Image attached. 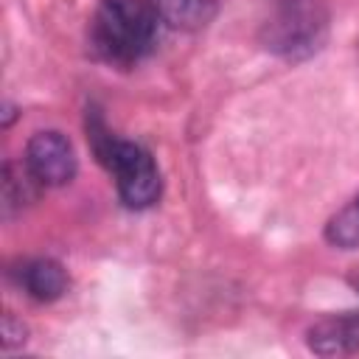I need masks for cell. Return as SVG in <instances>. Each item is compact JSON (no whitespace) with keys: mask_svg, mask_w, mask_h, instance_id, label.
<instances>
[{"mask_svg":"<svg viewBox=\"0 0 359 359\" xmlns=\"http://www.w3.org/2000/svg\"><path fill=\"white\" fill-rule=\"evenodd\" d=\"M87 132H90V143H93L98 163L115 177L121 202L135 210L154 205L160 199L163 180H160V171L151 154L132 140H121L109 135V129L104 126L98 115L87 118Z\"/></svg>","mask_w":359,"mask_h":359,"instance_id":"obj_2","label":"cell"},{"mask_svg":"<svg viewBox=\"0 0 359 359\" xmlns=\"http://www.w3.org/2000/svg\"><path fill=\"white\" fill-rule=\"evenodd\" d=\"M14 121V107L11 104H6V118H3V126H8Z\"/></svg>","mask_w":359,"mask_h":359,"instance_id":"obj_11","label":"cell"},{"mask_svg":"<svg viewBox=\"0 0 359 359\" xmlns=\"http://www.w3.org/2000/svg\"><path fill=\"white\" fill-rule=\"evenodd\" d=\"M160 20L180 31H199L213 22L219 6L216 0H151Z\"/></svg>","mask_w":359,"mask_h":359,"instance_id":"obj_7","label":"cell"},{"mask_svg":"<svg viewBox=\"0 0 359 359\" xmlns=\"http://www.w3.org/2000/svg\"><path fill=\"white\" fill-rule=\"evenodd\" d=\"M22 342H25V325L14 314H6L3 317V348L11 351V348H17Z\"/></svg>","mask_w":359,"mask_h":359,"instance_id":"obj_10","label":"cell"},{"mask_svg":"<svg viewBox=\"0 0 359 359\" xmlns=\"http://www.w3.org/2000/svg\"><path fill=\"white\" fill-rule=\"evenodd\" d=\"M325 238H328V244H334L339 250H356L359 247V194L328 219Z\"/></svg>","mask_w":359,"mask_h":359,"instance_id":"obj_9","label":"cell"},{"mask_svg":"<svg viewBox=\"0 0 359 359\" xmlns=\"http://www.w3.org/2000/svg\"><path fill=\"white\" fill-rule=\"evenodd\" d=\"M25 165L39 180V185H45V188L67 185L79 168L73 143L56 129H45V132L31 135V140L25 146Z\"/></svg>","mask_w":359,"mask_h":359,"instance_id":"obj_4","label":"cell"},{"mask_svg":"<svg viewBox=\"0 0 359 359\" xmlns=\"http://www.w3.org/2000/svg\"><path fill=\"white\" fill-rule=\"evenodd\" d=\"M22 286H25V292L34 300L50 303V300H56V297L65 294V289H67V272L53 258H36V261H28L25 264V269H22Z\"/></svg>","mask_w":359,"mask_h":359,"instance_id":"obj_6","label":"cell"},{"mask_svg":"<svg viewBox=\"0 0 359 359\" xmlns=\"http://www.w3.org/2000/svg\"><path fill=\"white\" fill-rule=\"evenodd\" d=\"M309 348L317 356H348L359 351V311L328 314L309 328Z\"/></svg>","mask_w":359,"mask_h":359,"instance_id":"obj_5","label":"cell"},{"mask_svg":"<svg viewBox=\"0 0 359 359\" xmlns=\"http://www.w3.org/2000/svg\"><path fill=\"white\" fill-rule=\"evenodd\" d=\"M325 36L328 14L314 0H283V6L261 28L264 48L283 59H306L317 53Z\"/></svg>","mask_w":359,"mask_h":359,"instance_id":"obj_3","label":"cell"},{"mask_svg":"<svg viewBox=\"0 0 359 359\" xmlns=\"http://www.w3.org/2000/svg\"><path fill=\"white\" fill-rule=\"evenodd\" d=\"M36 185L39 180L28 171V165L6 163L3 165V213L11 216L31 199H36Z\"/></svg>","mask_w":359,"mask_h":359,"instance_id":"obj_8","label":"cell"},{"mask_svg":"<svg viewBox=\"0 0 359 359\" xmlns=\"http://www.w3.org/2000/svg\"><path fill=\"white\" fill-rule=\"evenodd\" d=\"M160 14L151 0H98L90 39L101 59L112 65H135L157 39Z\"/></svg>","mask_w":359,"mask_h":359,"instance_id":"obj_1","label":"cell"}]
</instances>
